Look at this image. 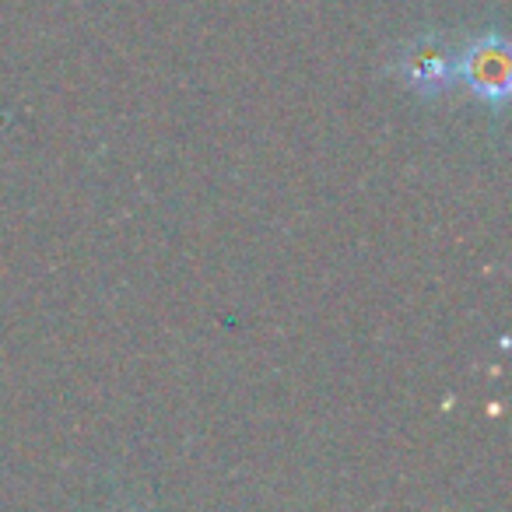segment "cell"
Wrapping results in <instances>:
<instances>
[{
    "mask_svg": "<svg viewBox=\"0 0 512 512\" xmlns=\"http://www.w3.org/2000/svg\"><path fill=\"white\" fill-rule=\"evenodd\" d=\"M460 85L491 113H502L509 102V43L502 32H477L463 39Z\"/></svg>",
    "mask_w": 512,
    "mask_h": 512,
    "instance_id": "cell-2",
    "label": "cell"
},
{
    "mask_svg": "<svg viewBox=\"0 0 512 512\" xmlns=\"http://www.w3.org/2000/svg\"><path fill=\"white\" fill-rule=\"evenodd\" d=\"M460 50L449 32H418L393 57V74L418 99H442L460 88Z\"/></svg>",
    "mask_w": 512,
    "mask_h": 512,
    "instance_id": "cell-1",
    "label": "cell"
}]
</instances>
